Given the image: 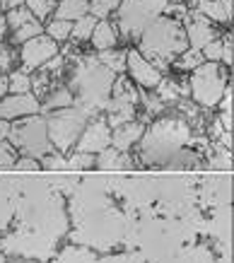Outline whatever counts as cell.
<instances>
[{
	"label": "cell",
	"instance_id": "cell-28",
	"mask_svg": "<svg viewBox=\"0 0 234 263\" xmlns=\"http://www.w3.org/2000/svg\"><path fill=\"white\" fill-rule=\"evenodd\" d=\"M92 162H94L92 155H87V152H75V155H70V157L65 160V169H87V167H92Z\"/></svg>",
	"mask_w": 234,
	"mask_h": 263
},
{
	"label": "cell",
	"instance_id": "cell-8",
	"mask_svg": "<svg viewBox=\"0 0 234 263\" xmlns=\"http://www.w3.org/2000/svg\"><path fill=\"white\" fill-rule=\"evenodd\" d=\"M135 104H138V95L135 89L130 87V82L126 78H119L113 80V87H111V97L106 102V114H109V126L119 128L123 123H128L135 114Z\"/></svg>",
	"mask_w": 234,
	"mask_h": 263
},
{
	"label": "cell",
	"instance_id": "cell-35",
	"mask_svg": "<svg viewBox=\"0 0 234 263\" xmlns=\"http://www.w3.org/2000/svg\"><path fill=\"white\" fill-rule=\"evenodd\" d=\"M25 0H0V12L3 10H12V8H17V5H22Z\"/></svg>",
	"mask_w": 234,
	"mask_h": 263
},
{
	"label": "cell",
	"instance_id": "cell-17",
	"mask_svg": "<svg viewBox=\"0 0 234 263\" xmlns=\"http://www.w3.org/2000/svg\"><path fill=\"white\" fill-rule=\"evenodd\" d=\"M89 12V0H58L56 3V20L75 22Z\"/></svg>",
	"mask_w": 234,
	"mask_h": 263
},
{
	"label": "cell",
	"instance_id": "cell-24",
	"mask_svg": "<svg viewBox=\"0 0 234 263\" xmlns=\"http://www.w3.org/2000/svg\"><path fill=\"white\" fill-rule=\"evenodd\" d=\"M75 104V97L68 87H61L56 92H51L49 99H46V109H68Z\"/></svg>",
	"mask_w": 234,
	"mask_h": 263
},
{
	"label": "cell",
	"instance_id": "cell-38",
	"mask_svg": "<svg viewBox=\"0 0 234 263\" xmlns=\"http://www.w3.org/2000/svg\"><path fill=\"white\" fill-rule=\"evenodd\" d=\"M5 29H8V24H5V17L0 15V44H3V36H5Z\"/></svg>",
	"mask_w": 234,
	"mask_h": 263
},
{
	"label": "cell",
	"instance_id": "cell-33",
	"mask_svg": "<svg viewBox=\"0 0 234 263\" xmlns=\"http://www.w3.org/2000/svg\"><path fill=\"white\" fill-rule=\"evenodd\" d=\"M225 65H232V39L222 41V58H220Z\"/></svg>",
	"mask_w": 234,
	"mask_h": 263
},
{
	"label": "cell",
	"instance_id": "cell-1",
	"mask_svg": "<svg viewBox=\"0 0 234 263\" xmlns=\"http://www.w3.org/2000/svg\"><path fill=\"white\" fill-rule=\"evenodd\" d=\"M138 41H140L138 53L143 58H147L157 68L169 65L174 58H179L188 48L181 20L179 17H169V15L157 17L145 32L138 36Z\"/></svg>",
	"mask_w": 234,
	"mask_h": 263
},
{
	"label": "cell",
	"instance_id": "cell-14",
	"mask_svg": "<svg viewBox=\"0 0 234 263\" xmlns=\"http://www.w3.org/2000/svg\"><path fill=\"white\" fill-rule=\"evenodd\" d=\"M196 12L205 17L208 22L229 24L232 22V0H201L196 5Z\"/></svg>",
	"mask_w": 234,
	"mask_h": 263
},
{
	"label": "cell",
	"instance_id": "cell-25",
	"mask_svg": "<svg viewBox=\"0 0 234 263\" xmlns=\"http://www.w3.org/2000/svg\"><path fill=\"white\" fill-rule=\"evenodd\" d=\"M39 34H44V27H41V22H27L22 24L20 29H15L12 32V44H27L29 39H34V36H39Z\"/></svg>",
	"mask_w": 234,
	"mask_h": 263
},
{
	"label": "cell",
	"instance_id": "cell-22",
	"mask_svg": "<svg viewBox=\"0 0 234 263\" xmlns=\"http://www.w3.org/2000/svg\"><path fill=\"white\" fill-rule=\"evenodd\" d=\"M27 22H34V15L27 10V5H17V8L8 10V15H5V24H8V27H12V32H15V29H20V27H22V24H27Z\"/></svg>",
	"mask_w": 234,
	"mask_h": 263
},
{
	"label": "cell",
	"instance_id": "cell-36",
	"mask_svg": "<svg viewBox=\"0 0 234 263\" xmlns=\"http://www.w3.org/2000/svg\"><path fill=\"white\" fill-rule=\"evenodd\" d=\"M8 136H10V123L8 121H0V143H3Z\"/></svg>",
	"mask_w": 234,
	"mask_h": 263
},
{
	"label": "cell",
	"instance_id": "cell-13",
	"mask_svg": "<svg viewBox=\"0 0 234 263\" xmlns=\"http://www.w3.org/2000/svg\"><path fill=\"white\" fill-rule=\"evenodd\" d=\"M184 32H186V44H188V48H193V51H203L210 41L218 39L215 27H212L205 17L198 15V12H196L191 20H186Z\"/></svg>",
	"mask_w": 234,
	"mask_h": 263
},
{
	"label": "cell",
	"instance_id": "cell-23",
	"mask_svg": "<svg viewBox=\"0 0 234 263\" xmlns=\"http://www.w3.org/2000/svg\"><path fill=\"white\" fill-rule=\"evenodd\" d=\"M121 5V0H89V12L94 20H106V17L116 12Z\"/></svg>",
	"mask_w": 234,
	"mask_h": 263
},
{
	"label": "cell",
	"instance_id": "cell-10",
	"mask_svg": "<svg viewBox=\"0 0 234 263\" xmlns=\"http://www.w3.org/2000/svg\"><path fill=\"white\" fill-rule=\"evenodd\" d=\"M126 70L130 72V80L143 89H154L162 82V70L152 65L147 58L138 53V48L126 51Z\"/></svg>",
	"mask_w": 234,
	"mask_h": 263
},
{
	"label": "cell",
	"instance_id": "cell-12",
	"mask_svg": "<svg viewBox=\"0 0 234 263\" xmlns=\"http://www.w3.org/2000/svg\"><path fill=\"white\" fill-rule=\"evenodd\" d=\"M39 106L41 104L36 99V95H5L0 99V121L36 116Z\"/></svg>",
	"mask_w": 234,
	"mask_h": 263
},
{
	"label": "cell",
	"instance_id": "cell-4",
	"mask_svg": "<svg viewBox=\"0 0 234 263\" xmlns=\"http://www.w3.org/2000/svg\"><path fill=\"white\" fill-rule=\"evenodd\" d=\"M191 138L188 123L181 119H162L145 133V155L150 157H167L184 147Z\"/></svg>",
	"mask_w": 234,
	"mask_h": 263
},
{
	"label": "cell",
	"instance_id": "cell-6",
	"mask_svg": "<svg viewBox=\"0 0 234 263\" xmlns=\"http://www.w3.org/2000/svg\"><path fill=\"white\" fill-rule=\"evenodd\" d=\"M87 119H89V111L82 109L77 104L68 106V109H58L53 116H49L46 121V133H49V140L56 145L61 152L70 150L77 138H80L82 128L87 126Z\"/></svg>",
	"mask_w": 234,
	"mask_h": 263
},
{
	"label": "cell",
	"instance_id": "cell-26",
	"mask_svg": "<svg viewBox=\"0 0 234 263\" xmlns=\"http://www.w3.org/2000/svg\"><path fill=\"white\" fill-rule=\"evenodd\" d=\"M25 3H27V10L34 15L36 22L46 20L53 12V8H56V0H25Z\"/></svg>",
	"mask_w": 234,
	"mask_h": 263
},
{
	"label": "cell",
	"instance_id": "cell-16",
	"mask_svg": "<svg viewBox=\"0 0 234 263\" xmlns=\"http://www.w3.org/2000/svg\"><path fill=\"white\" fill-rule=\"evenodd\" d=\"M89 39H92V46L102 53V51H111V48H116V44H119V32H116V27H113L111 22L97 20L94 32H92Z\"/></svg>",
	"mask_w": 234,
	"mask_h": 263
},
{
	"label": "cell",
	"instance_id": "cell-32",
	"mask_svg": "<svg viewBox=\"0 0 234 263\" xmlns=\"http://www.w3.org/2000/svg\"><path fill=\"white\" fill-rule=\"evenodd\" d=\"M44 167L46 169H65V160L61 155H49V157H44Z\"/></svg>",
	"mask_w": 234,
	"mask_h": 263
},
{
	"label": "cell",
	"instance_id": "cell-19",
	"mask_svg": "<svg viewBox=\"0 0 234 263\" xmlns=\"http://www.w3.org/2000/svg\"><path fill=\"white\" fill-rule=\"evenodd\" d=\"M94 24H97V20L92 15H85V17H80V20H75L73 29H70V36H73L75 41H89V36L94 32Z\"/></svg>",
	"mask_w": 234,
	"mask_h": 263
},
{
	"label": "cell",
	"instance_id": "cell-20",
	"mask_svg": "<svg viewBox=\"0 0 234 263\" xmlns=\"http://www.w3.org/2000/svg\"><path fill=\"white\" fill-rule=\"evenodd\" d=\"M8 89L12 95H29V89H32V78H29V72H25V70L10 72Z\"/></svg>",
	"mask_w": 234,
	"mask_h": 263
},
{
	"label": "cell",
	"instance_id": "cell-7",
	"mask_svg": "<svg viewBox=\"0 0 234 263\" xmlns=\"http://www.w3.org/2000/svg\"><path fill=\"white\" fill-rule=\"evenodd\" d=\"M12 143H17L20 150H25L27 155H46L51 147L49 133H46V121L41 116H27L25 121H17L15 126H10V136Z\"/></svg>",
	"mask_w": 234,
	"mask_h": 263
},
{
	"label": "cell",
	"instance_id": "cell-15",
	"mask_svg": "<svg viewBox=\"0 0 234 263\" xmlns=\"http://www.w3.org/2000/svg\"><path fill=\"white\" fill-rule=\"evenodd\" d=\"M143 133H145V128H143V123H138V121H128V123H123V126L116 128V133L111 136V147L113 150H128L133 143H138L140 138H143Z\"/></svg>",
	"mask_w": 234,
	"mask_h": 263
},
{
	"label": "cell",
	"instance_id": "cell-21",
	"mask_svg": "<svg viewBox=\"0 0 234 263\" xmlns=\"http://www.w3.org/2000/svg\"><path fill=\"white\" fill-rule=\"evenodd\" d=\"M70 29H73V22H65V20H56V17H53V20L46 24V36L58 44V41L70 39Z\"/></svg>",
	"mask_w": 234,
	"mask_h": 263
},
{
	"label": "cell",
	"instance_id": "cell-27",
	"mask_svg": "<svg viewBox=\"0 0 234 263\" xmlns=\"http://www.w3.org/2000/svg\"><path fill=\"white\" fill-rule=\"evenodd\" d=\"M205 63V58H203V53L201 51H193V48H186L184 53L179 56V61H177V68L179 70H191L193 72L198 65H203Z\"/></svg>",
	"mask_w": 234,
	"mask_h": 263
},
{
	"label": "cell",
	"instance_id": "cell-5",
	"mask_svg": "<svg viewBox=\"0 0 234 263\" xmlns=\"http://www.w3.org/2000/svg\"><path fill=\"white\" fill-rule=\"evenodd\" d=\"M227 89V70L225 65L220 63H205L198 65L193 72H191V80H188V92L193 97V102L198 106H215V104L222 99Z\"/></svg>",
	"mask_w": 234,
	"mask_h": 263
},
{
	"label": "cell",
	"instance_id": "cell-11",
	"mask_svg": "<svg viewBox=\"0 0 234 263\" xmlns=\"http://www.w3.org/2000/svg\"><path fill=\"white\" fill-rule=\"evenodd\" d=\"M111 145V128L104 119H92L87 121V126L82 128L80 138H77V152H102Z\"/></svg>",
	"mask_w": 234,
	"mask_h": 263
},
{
	"label": "cell",
	"instance_id": "cell-18",
	"mask_svg": "<svg viewBox=\"0 0 234 263\" xmlns=\"http://www.w3.org/2000/svg\"><path fill=\"white\" fill-rule=\"evenodd\" d=\"M97 61L104 65L106 70H111L113 75H119V72L126 70V51H116V48H111V51H102V53L97 56Z\"/></svg>",
	"mask_w": 234,
	"mask_h": 263
},
{
	"label": "cell",
	"instance_id": "cell-34",
	"mask_svg": "<svg viewBox=\"0 0 234 263\" xmlns=\"http://www.w3.org/2000/svg\"><path fill=\"white\" fill-rule=\"evenodd\" d=\"M15 167L17 169H39V162L34 160V157H25V160H17Z\"/></svg>",
	"mask_w": 234,
	"mask_h": 263
},
{
	"label": "cell",
	"instance_id": "cell-3",
	"mask_svg": "<svg viewBox=\"0 0 234 263\" xmlns=\"http://www.w3.org/2000/svg\"><path fill=\"white\" fill-rule=\"evenodd\" d=\"M169 10V0H121L116 10L119 32L126 39H138L147 27Z\"/></svg>",
	"mask_w": 234,
	"mask_h": 263
},
{
	"label": "cell",
	"instance_id": "cell-37",
	"mask_svg": "<svg viewBox=\"0 0 234 263\" xmlns=\"http://www.w3.org/2000/svg\"><path fill=\"white\" fill-rule=\"evenodd\" d=\"M5 95H8V78L0 72V99H3Z\"/></svg>",
	"mask_w": 234,
	"mask_h": 263
},
{
	"label": "cell",
	"instance_id": "cell-30",
	"mask_svg": "<svg viewBox=\"0 0 234 263\" xmlns=\"http://www.w3.org/2000/svg\"><path fill=\"white\" fill-rule=\"evenodd\" d=\"M12 63H15V53H12V48L0 44V72H10L12 70Z\"/></svg>",
	"mask_w": 234,
	"mask_h": 263
},
{
	"label": "cell",
	"instance_id": "cell-2",
	"mask_svg": "<svg viewBox=\"0 0 234 263\" xmlns=\"http://www.w3.org/2000/svg\"><path fill=\"white\" fill-rule=\"evenodd\" d=\"M116 75L111 70H106L94 56H87L77 61L70 78V85L77 92V106L87 109L89 114L94 109H104L109 97H111V87Z\"/></svg>",
	"mask_w": 234,
	"mask_h": 263
},
{
	"label": "cell",
	"instance_id": "cell-31",
	"mask_svg": "<svg viewBox=\"0 0 234 263\" xmlns=\"http://www.w3.org/2000/svg\"><path fill=\"white\" fill-rule=\"evenodd\" d=\"M15 152L5 143H0V167H15Z\"/></svg>",
	"mask_w": 234,
	"mask_h": 263
},
{
	"label": "cell",
	"instance_id": "cell-9",
	"mask_svg": "<svg viewBox=\"0 0 234 263\" xmlns=\"http://www.w3.org/2000/svg\"><path fill=\"white\" fill-rule=\"evenodd\" d=\"M56 56H58V44L53 39H49L46 34H39V36L29 39L27 44H22V51H20V61H22V70L25 72L39 70Z\"/></svg>",
	"mask_w": 234,
	"mask_h": 263
},
{
	"label": "cell",
	"instance_id": "cell-29",
	"mask_svg": "<svg viewBox=\"0 0 234 263\" xmlns=\"http://www.w3.org/2000/svg\"><path fill=\"white\" fill-rule=\"evenodd\" d=\"M201 53H203V58H205L208 63H220V58H222V41H220V39L210 41Z\"/></svg>",
	"mask_w": 234,
	"mask_h": 263
}]
</instances>
